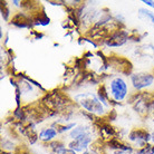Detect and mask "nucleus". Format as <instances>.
Masks as SVG:
<instances>
[{"label": "nucleus", "mask_w": 154, "mask_h": 154, "mask_svg": "<svg viewBox=\"0 0 154 154\" xmlns=\"http://www.w3.org/2000/svg\"><path fill=\"white\" fill-rule=\"evenodd\" d=\"M131 82L132 85L135 89H143L146 88L149 86L153 84L154 82V76L150 73H145V72H142V73H135L133 75H131Z\"/></svg>", "instance_id": "nucleus-3"}, {"label": "nucleus", "mask_w": 154, "mask_h": 154, "mask_svg": "<svg viewBox=\"0 0 154 154\" xmlns=\"http://www.w3.org/2000/svg\"><path fill=\"white\" fill-rule=\"evenodd\" d=\"M139 154H154V145H150L146 144L143 147H141V150L137 152Z\"/></svg>", "instance_id": "nucleus-14"}, {"label": "nucleus", "mask_w": 154, "mask_h": 154, "mask_svg": "<svg viewBox=\"0 0 154 154\" xmlns=\"http://www.w3.org/2000/svg\"><path fill=\"white\" fill-rule=\"evenodd\" d=\"M114 154H133V150H117L114 152Z\"/></svg>", "instance_id": "nucleus-17"}, {"label": "nucleus", "mask_w": 154, "mask_h": 154, "mask_svg": "<svg viewBox=\"0 0 154 154\" xmlns=\"http://www.w3.org/2000/svg\"><path fill=\"white\" fill-rule=\"evenodd\" d=\"M143 4H145L146 6L154 9V1H152V0H143Z\"/></svg>", "instance_id": "nucleus-18"}, {"label": "nucleus", "mask_w": 154, "mask_h": 154, "mask_svg": "<svg viewBox=\"0 0 154 154\" xmlns=\"http://www.w3.org/2000/svg\"><path fill=\"white\" fill-rule=\"evenodd\" d=\"M92 141H93L92 135H89V136L81 137V139L78 140H73L68 144V146H69V149L75 151V152H83V151H85L87 149V146L92 143Z\"/></svg>", "instance_id": "nucleus-8"}, {"label": "nucleus", "mask_w": 154, "mask_h": 154, "mask_svg": "<svg viewBox=\"0 0 154 154\" xmlns=\"http://www.w3.org/2000/svg\"><path fill=\"white\" fill-rule=\"evenodd\" d=\"M139 15L140 17H143V18H145L147 19L149 21L154 25V12L150 11V10H147V9H144V8H141L139 10Z\"/></svg>", "instance_id": "nucleus-13"}, {"label": "nucleus", "mask_w": 154, "mask_h": 154, "mask_svg": "<svg viewBox=\"0 0 154 154\" xmlns=\"http://www.w3.org/2000/svg\"><path fill=\"white\" fill-rule=\"evenodd\" d=\"M57 134H58V132L55 130L54 127L44 128V130H42L40 133H39V140L42 141V142L49 143L57 136Z\"/></svg>", "instance_id": "nucleus-10"}, {"label": "nucleus", "mask_w": 154, "mask_h": 154, "mask_svg": "<svg viewBox=\"0 0 154 154\" xmlns=\"http://www.w3.org/2000/svg\"><path fill=\"white\" fill-rule=\"evenodd\" d=\"M130 39V35L126 30H115L111 35L105 38V44L108 47H119L124 45Z\"/></svg>", "instance_id": "nucleus-5"}, {"label": "nucleus", "mask_w": 154, "mask_h": 154, "mask_svg": "<svg viewBox=\"0 0 154 154\" xmlns=\"http://www.w3.org/2000/svg\"><path fill=\"white\" fill-rule=\"evenodd\" d=\"M82 154H98V153H97L96 151L92 150V151H86V152H84V153H82Z\"/></svg>", "instance_id": "nucleus-19"}, {"label": "nucleus", "mask_w": 154, "mask_h": 154, "mask_svg": "<svg viewBox=\"0 0 154 154\" xmlns=\"http://www.w3.org/2000/svg\"><path fill=\"white\" fill-rule=\"evenodd\" d=\"M152 137V135L145 130V128H135L130 133L128 139L136 143H142L145 144L146 142H149Z\"/></svg>", "instance_id": "nucleus-6"}, {"label": "nucleus", "mask_w": 154, "mask_h": 154, "mask_svg": "<svg viewBox=\"0 0 154 154\" xmlns=\"http://www.w3.org/2000/svg\"><path fill=\"white\" fill-rule=\"evenodd\" d=\"M2 154H9V153H6V152H2Z\"/></svg>", "instance_id": "nucleus-20"}, {"label": "nucleus", "mask_w": 154, "mask_h": 154, "mask_svg": "<svg viewBox=\"0 0 154 154\" xmlns=\"http://www.w3.org/2000/svg\"><path fill=\"white\" fill-rule=\"evenodd\" d=\"M1 11H2V17H4L5 20L8 19V17H9V10L7 9V5H6V2H1Z\"/></svg>", "instance_id": "nucleus-16"}, {"label": "nucleus", "mask_w": 154, "mask_h": 154, "mask_svg": "<svg viewBox=\"0 0 154 154\" xmlns=\"http://www.w3.org/2000/svg\"><path fill=\"white\" fill-rule=\"evenodd\" d=\"M75 126H76V124H75V123L63 124L62 122H55V123L53 124V127H54L58 133H63V132L69 131V130H72V128H73V127H75Z\"/></svg>", "instance_id": "nucleus-11"}, {"label": "nucleus", "mask_w": 154, "mask_h": 154, "mask_svg": "<svg viewBox=\"0 0 154 154\" xmlns=\"http://www.w3.org/2000/svg\"><path fill=\"white\" fill-rule=\"evenodd\" d=\"M109 91L114 100L122 102L127 95V85L123 78L115 77L109 83Z\"/></svg>", "instance_id": "nucleus-2"}, {"label": "nucleus", "mask_w": 154, "mask_h": 154, "mask_svg": "<svg viewBox=\"0 0 154 154\" xmlns=\"http://www.w3.org/2000/svg\"><path fill=\"white\" fill-rule=\"evenodd\" d=\"M108 62H109V65H112L113 68H115L117 72L122 74H125V75H130L132 72V63L124 57H121V56H109L108 57Z\"/></svg>", "instance_id": "nucleus-4"}, {"label": "nucleus", "mask_w": 154, "mask_h": 154, "mask_svg": "<svg viewBox=\"0 0 154 154\" xmlns=\"http://www.w3.org/2000/svg\"><path fill=\"white\" fill-rule=\"evenodd\" d=\"M77 104H79L83 108L92 114H103L104 106L100 98L93 93H81L74 97Z\"/></svg>", "instance_id": "nucleus-1"}, {"label": "nucleus", "mask_w": 154, "mask_h": 154, "mask_svg": "<svg viewBox=\"0 0 154 154\" xmlns=\"http://www.w3.org/2000/svg\"><path fill=\"white\" fill-rule=\"evenodd\" d=\"M11 25L18 28H30L31 25H34L32 19L23 12H18L11 19Z\"/></svg>", "instance_id": "nucleus-7"}, {"label": "nucleus", "mask_w": 154, "mask_h": 154, "mask_svg": "<svg viewBox=\"0 0 154 154\" xmlns=\"http://www.w3.org/2000/svg\"><path fill=\"white\" fill-rule=\"evenodd\" d=\"M97 97L100 98V100L103 103V104H107V100H108V93L105 88L104 85L100 86L98 88V92H97Z\"/></svg>", "instance_id": "nucleus-12"}, {"label": "nucleus", "mask_w": 154, "mask_h": 154, "mask_svg": "<svg viewBox=\"0 0 154 154\" xmlns=\"http://www.w3.org/2000/svg\"><path fill=\"white\" fill-rule=\"evenodd\" d=\"M89 135H92V132H91L89 126H86V125H81L76 128H73L69 133V136L73 140H78L81 137L89 136Z\"/></svg>", "instance_id": "nucleus-9"}, {"label": "nucleus", "mask_w": 154, "mask_h": 154, "mask_svg": "<svg viewBox=\"0 0 154 154\" xmlns=\"http://www.w3.org/2000/svg\"><path fill=\"white\" fill-rule=\"evenodd\" d=\"M53 154H76V152L73 151L72 149H69V147L63 146V147H60V149H58L57 151H55Z\"/></svg>", "instance_id": "nucleus-15"}]
</instances>
